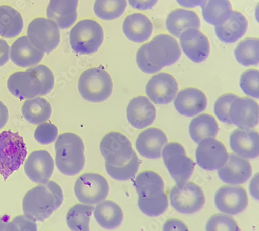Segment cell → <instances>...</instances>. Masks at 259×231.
<instances>
[{
  "label": "cell",
  "instance_id": "10",
  "mask_svg": "<svg viewBox=\"0 0 259 231\" xmlns=\"http://www.w3.org/2000/svg\"><path fill=\"white\" fill-rule=\"evenodd\" d=\"M74 192L79 202L93 206L107 198L109 185L107 179L99 174L86 173L77 179Z\"/></svg>",
  "mask_w": 259,
  "mask_h": 231
},
{
  "label": "cell",
  "instance_id": "47",
  "mask_svg": "<svg viewBox=\"0 0 259 231\" xmlns=\"http://www.w3.org/2000/svg\"><path fill=\"white\" fill-rule=\"evenodd\" d=\"M163 231H189L188 227L182 221L170 219L164 223Z\"/></svg>",
  "mask_w": 259,
  "mask_h": 231
},
{
  "label": "cell",
  "instance_id": "33",
  "mask_svg": "<svg viewBox=\"0 0 259 231\" xmlns=\"http://www.w3.org/2000/svg\"><path fill=\"white\" fill-rule=\"evenodd\" d=\"M22 115L29 124L39 125L50 119L52 110L47 100L40 97L28 99L22 107Z\"/></svg>",
  "mask_w": 259,
  "mask_h": 231
},
{
  "label": "cell",
  "instance_id": "21",
  "mask_svg": "<svg viewBox=\"0 0 259 231\" xmlns=\"http://www.w3.org/2000/svg\"><path fill=\"white\" fill-rule=\"evenodd\" d=\"M252 174L250 162L236 154L229 155L226 164L218 170L219 178L230 185L243 184Z\"/></svg>",
  "mask_w": 259,
  "mask_h": 231
},
{
  "label": "cell",
  "instance_id": "16",
  "mask_svg": "<svg viewBox=\"0 0 259 231\" xmlns=\"http://www.w3.org/2000/svg\"><path fill=\"white\" fill-rule=\"evenodd\" d=\"M180 44L189 59L196 63L205 61L210 53V44L207 36L199 30L190 28L180 36Z\"/></svg>",
  "mask_w": 259,
  "mask_h": 231
},
{
  "label": "cell",
  "instance_id": "50",
  "mask_svg": "<svg viewBox=\"0 0 259 231\" xmlns=\"http://www.w3.org/2000/svg\"><path fill=\"white\" fill-rule=\"evenodd\" d=\"M9 120V111L3 102L0 101V130L6 126Z\"/></svg>",
  "mask_w": 259,
  "mask_h": 231
},
{
  "label": "cell",
  "instance_id": "35",
  "mask_svg": "<svg viewBox=\"0 0 259 231\" xmlns=\"http://www.w3.org/2000/svg\"><path fill=\"white\" fill-rule=\"evenodd\" d=\"M94 207L88 204H75L68 211L66 221L72 231H90L91 216Z\"/></svg>",
  "mask_w": 259,
  "mask_h": 231
},
{
  "label": "cell",
  "instance_id": "4",
  "mask_svg": "<svg viewBox=\"0 0 259 231\" xmlns=\"http://www.w3.org/2000/svg\"><path fill=\"white\" fill-rule=\"evenodd\" d=\"M26 155V143L18 132L0 133V175L5 181L24 164Z\"/></svg>",
  "mask_w": 259,
  "mask_h": 231
},
{
  "label": "cell",
  "instance_id": "51",
  "mask_svg": "<svg viewBox=\"0 0 259 231\" xmlns=\"http://www.w3.org/2000/svg\"><path fill=\"white\" fill-rule=\"evenodd\" d=\"M249 189L251 196L258 200V175L256 174V176L253 178L249 185Z\"/></svg>",
  "mask_w": 259,
  "mask_h": 231
},
{
  "label": "cell",
  "instance_id": "13",
  "mask_svg": "<svg viewBox=\"0 0 259 231\" xmlns=\"http://www.w3.org/2000/svg\"><path fill=\"white\" fill-rule=\"evenodd\" d=\"M228 157L224 144L214 138H207L200 141L196 151L198 166L209 171L220 169L226 164Z\"/></svg>",
  "mask_w": 259,
  "mask_h": 231
},
{
  "label": "cell",
  "instance_id": "2",
  "mask_svg": "<svg viewBox=\"0 0 259 231\" xmlns=\"http://www.w3.org/2000/svg\"><path fill=\"white\" fill-rule=\"evenodd\" d=\"M134 187L139 196L138 205L144 214L158 217L167 211L169 202L164 181L156 172H141L134 181Z\"/></svg>",
  "mask_w": 259,
  "mask_h": 231
},
{
  "label": "cell",
  "instance_id": "5",
  "mask_svg": "<svg viewBox=\"0 0 259 231\" xmlns=\"http://www.w3.org/2000/svg\"><path fill=\"white\" fill-rule=\"evenodd\" d=\"M111 75L100 68H92L85 71L78 81L80 95L91 103H101L110 97L113 92Z\"/></svg>",
  "mask_w": 259,
  "mask_h": 231
},
{
  "label": "cell",
  "instance_id": "46",
  "mask_svg": "<svg viewBox=\"0 0 259 231\" xmlns=\"http://www.w3.org/2000/svg\"><path fill=\"white\" fill-rule=\"evenodd\" d=\"M128 1L134 9L140 11H145L155 7L158 0H128Z\"/></svg>",
  "mask_w": 259,
  "mask_h": 231
},
{
  "label": "cell",
  "instance_id": "39",
  "mask_svg": "<svg viewBox=\"0 0 259 231\" xmlns=\"http://www.w3.org/2000/svg\"><path fill=\"white\" fill-rule=\"evenodd\" d=\"M206 231H241V229L231 216L226 214H215L208 219Z\"/></svg>",
  "mask_w": 259,
  "mask_h": 231
},
{
  "label": "cell",
  "instance_id": "18",
  "mask_svg": "<svg viewBox=\"0 0 259 231\" xmlns=\"http://www.w3.org/2000/svg\"><path fill=\"white\" fill-rule=\"evenodd\" d=\"M258 103L251 98L238 97L230 106V120L240 129L251 130L258 126Z\"/></svg>",
  "mask_w": 259,
  "mask_h": 231
},
{
  "label": "cell",
  "instance_id": "3",
  "mask_svg": "<svg viewBox=\"0 0 259 231\" xmlns=\"http://www.w3.org/2000/svg\"><path fill=\"white\" fill-rule=\"evenodd\" d=\"M56 164L58 170L67 176H75L84 169L86 158L82 139L73 133L62 134L55 143Z\"/></svg>",
  "mask_w": 259,
  "mask_h": 231
},
{
  "label": "cell",
  "instance_id": "9",
  "mask_svg": "<svg viewBox=\"0 0 259 231\" xmlns=\"http://www.w3.org/2000/svg\"><path fill=\"white\" fill-rule=\"evenodd\" d=\"M100 150L105 163L115 167L127 164L134 153L131 142L118 132H109L104 136L100 142Z\"/></svg>",
  "mask_w": 259,
  "mask_h": 231
},
{
  "label": "cell",
  "instance_id": "48",
  "mask_svg": "<svg viewBox=\"0 0 259 231\" xmlns=\"http://www.w3.org/2000/svg\"><path fill=\"white\" fill-rule=\"evenodd\" d=\"M10 57V47L3 39H0V67L8 62Z\"/></svg>",
  "mask_w": 259,
  "mask_h": 231
},
{
  "label": "cell",
  "instance_id": "30",
  "mask_svg": "<svg viewBox=\"0 0 259 231\" xmlns=\"http://www.w3.org/2000/svg\"><path fill=\"white\" fill-rule=\"evenodd\" d=\"M94 215L98 224L107 230H113L120 226L124 217L120 206L110 200L98 204L94 208Z\"/></svg>",
  "mask_w": 259,
  "mask_h": 231
},
{
  "label": "cell",
  "instance_id": "17",
  "mask_svg": "<svg viewBox=\"0 0 259 231\" xmlns=\"http://www.w3.org/2000/svg\"><path fill=\"white\" fill-rule=\"evenodd\" d=\"M54 162L48 151H33L24 164V172L28 179L35 183L45 184L52 177Z\"/></svg>",
  "mask_w": 259,
  "mask_h": 231
},
{
  "label": "cell",
  "instance_id": "15",
  "mask_svg": "<svg viewBox=\"0 0 259 231\" xmlns=\"http://www.w3.org/2000/svg\"><path fill=\"white\" fill-rule=\"evenodd\" d=\"M178 90L177 81L171 75L165 73H160L151 78L146 86L147 96L153 103L158 105L171 103Z\"/></svg>",
  "mask_w": 259,
  "mask_h": 231
},
{
  "label": "cell",
  "instance_id": "42",
  "mask_svg": "<svg viewBox=\"0 0 259 231\" xmlns=\"http://www.w3.org/2000/svg\"><path fill=\"white\" fill-rule=\"evenodd\" d=\"M28 71L32 72L40 81L41 92L40 96H45L52 92L54 87V76L52 71L45 65H38L30 68Z\"/></svg>",
  "mask_w": 259,
  "mask_h": 231
},
{
  "label": "cell",
  "instance_id": "7",
  "mask_svg": "<svg viewBox=\"0 0 259 231\" xmlns=\"http://www.w3.org/2000/svg\"><path fill=\"white\" fill-rule=\"evenodd\" d=\"M162 156L177 185H182L188 182L192 177L195 164L192 159L187 156L184 147L178 143H167L162 150Z\"/></svg>",
  "mask_w": 259,
  "mask_h": 231
},
{
  "label": "cell",
  "instance_id": "19",
  "mask_svg": "<svg viewBox=\"0 0 259 231\" xmlns=\"http://www.w3.org/2000/svg\"><path fill=\"white\" fill-rule=\"evenodd\" d=\"M7 88L13 96L23 100L40 96L41 84L37 75L27 70L11 75L7 81Z\"/></svg>",
  "mask_w": 259,
  "mask_h": 231
},
{
  "label": "cell",
  "instance_id": "38",
  "mask_svg": "<svg viewBox=\"0 0 259 231\" xmlns=\"http://www.w3.org/2000/svg\"><path fill=\"white\" fill-rule=\"evenodd\" d=\"M139 160L136 153H133L130 162L120 167H115L105 163L108 175L117 181H124L132 179L139 169Z\"/></svg>",
  "mask_w": 259,
  "mask_h": 231
},
{
  "label": "cell",
  "instance_id": "12",
  "mask_svg": "<svg viewBox=\"0 0 259 231\" xmlns=\"http://www.w3.org/2000/svg\"><path fill=\"white\" fill-rule=\"evenodd\" d=\"M27 37L37 49L49 54L57 48L60 42L59 28L53 21L36 18L28 26Z\"/></svg>",
  "mask_w": 259,
  "mask_h": 231
},
{
  "label": "cell",
  "instance_id": "41",
  "mask_svg": "<svg viewBox=\"0 0 259 231\" xmlns=\"http://www.w3.org/2000/svg\"><path fill=\"white\" fill-rule=\"evenodd\" d=\"M239 96L233 94H226L215 102L214 113L217 118L225 124H232L230 118V109L232 102Z\"/></svg>",
  "mask_w": 259,
  "mask_h": 231
},
{
  "label": "cell",
  "instance_id": "44",
  "mask_svg": "<svg viewBox=\"0 0 259 231\" xmlns=\"http://www.w3.org/2000/svg\"><path fill=\"white\" fill-rule=\"evenodd\" d=\"M7 231H37V223L25 215H19L7 223Z\"/></svg>",
  "mask_w": 259,
  "mask_h": 231
},
{
  "label": "cell",
  "instance_id": "29",
  "mask_svg": "<svg viewBox=\"0 0 259 231\" xmlns=\"http://www.w3.org/2000/svg\"><path fill=\"white\" fill-rule=\"evenodd\" d=\"M166 25L169 33L179 38L180 36L190 28L199 29V17L192 11L177 9L172 11L167 17Z\"/></svg>",
  "mask_w": 259,
  "mask_h": 231
},
{
  "label": "cell",
  "instance_id": "24",
  "mask_svg": "<svg viewBox=\"0 0 259 231\" xmlns=\"http://www.w3.org/2000/svg\"><path fill=\"white\" fill-rule=\"evenodd\" d=\"M207 96L196 88H186L178 94L175 107L180 114L192 117L203 112L207 108Z\"/></svg>",
  "mask_w": 259,
  "mask_h": 231
},
{
  "label": "cell",
  "instance_id": "37",
  "mask_svg": "<svg viewBox=\"0 0 259 231\" xmlns=\"http://www.w3.org/2000/svg\"><path fill=\"white\" fill-rule=\"evenodd\" d=\"M234 56L237 62L245 66L258 64V39L247 38L239 43L234 49Z\"/></svg>",
  "mask_w": 259,
  "mask_h": 231
},
{
  "label": "cell",
  "instance_id": "27",
  "mask_svg": "<svg viewBox=\"0 0 259 231\" xmlns=\"http://www.w3.org/2000/svg\"><path fill=\"white\" fill-rule=\"evenodd\" d=\"M248 28V22L244 15L233 11L231 16L220 26H215L217 37L225 43H233L241 38Z\"/></svg>",
  "mask_w": 259,
  "mask_h": 231
},
{
  "label": "cell",
  "instance_id": "45",
  "mask_svg": "<svg viewBox=\"0 0 259 231\" xmlns=\"http://www.w3.org/2000/svg\"><path fill=\"white\" fill-rule=\"evenodd\" d=\"M146 44H144L140 47L136 54V63L138 67L143 73L147 74H154L161 71L162 68L156 67L149 61L146 56Z\"/></svg>",
  "mask_w": 259,
  "mask_h": 231
},
{
  "label": "cell",
  "instance_id": "28",
  "mask_svg": "<svg viewBox=\"0 0 259 231\" xmlns=\"http://www.w3.org/2000/svg\"><path fill=\"white\" fill-rule=\"evenodd\" d=\"M122 28L126 37L136 43L147 41L153 33L152 22L141 13H133L126 17Z\"/></svg>",
  "mask_w": 259,
  "mask_h": 231
},
{
  "label": "cell",
  "instance_id": "1",
  "mask_svg": "<svg viewBox=\"0 0 259 231\" xmlns=\"http://www.w3.org/2000/svg\"><path fill=\"white\" fill-rule=\"evenodd\" d=\"M63 192L52 181L37 185L26 193L22 201L24 215L35 221H44L61 206Z\"/></svg>",
  "mask_w": 259,
  "mask_h": 231
},
{
  "label": "cell",
  "instance_id": "32",
  "mask_svg": "<svg viewBox=\"0 0 259 231\" xmlns=\"http://www.w3.org/2000/svg\"><path fill=\"white\" fill-rule=\"evenodd\" d=\"M191 139L199 143L207 138H215L219 132V125L212 115L203 113L191 121L189 127Z\"/></svg>",
  "mask_w": 259,
  "mask_h": 231
},
{
  "label": "cell",
  "instance_id": "52",
  "mask_svg": "<svg viewBox=\"0 0 259 231\" xmlns=\"http://www.w3.org/2000/svg\"><path fill=\"white\" fill-rule=\"evenodd\" d=\"M7 222L0 220V231H7Z\"/></svg>",
  "mask_w": 259,
  "mask_h": 231
},
{
  "label": "cell",
  "instance_id": "26",
  "mask_svg": "<svg viewBox=\"0 0 259 231\" xmlns=\"http://www.w3.org/2000/svg\"><path fill=\"white\" fill-rule=\"evenodd\" d=\"M232 150L244 159H255L259 154V135L251 130L236 129L230 137Z\"/></svg>",
  "mask_w": 259,
  "mask_h": 231
},
{
  "label": "cell",
  "instance_id": "14",
  "mask_svg": "<svg viewBox=\"0 0 259 231\" xmlns=\"http://www.w3.org/2000/svg\"><path fill=\"white\" fill-rule=\"evenodd\" d=\"M214 203L218 210L229 215L245 211L248 205V196L241 186H222L215 192Z\"/></svg>",
  "mask_w": 259,
  "mask_h": 231
},
{
  "label": "cell",
  "instance_id": "25",
  "mask_svg": "<svg viewBox=\"0 0 259 231\" xmlns=\"http://www.w3.org/2000/svg\"><path fill=\"white\" fill-rule=\"evenodd\" d=\"M45 53L34 46L27 36L17 39L10 49L11 61L20 68L37 65L44 58Z\"/></svg>",
  "mask_w": 259,
  "mask_h": 231
},
{
  "label": "cell",
  "instance_id": "20",
  "mask_svg": "<svg viewBox=\"0 0 259 231\" xmlns=\"http://www.w3.org/2000/svg\"><path fill=\"white\" fill-rule=\"evenodd\" d=\"M167 143V136L162 130L151 128L139 134L136 139V147L141 156L156 160L162 157V150Z\"/></svg>",
  "mask_w": 259,
  "mask_h": 231
},
{
  "label": "cell",
  "instance_id": "11",
  "mask_svg": "<svg viewBox=\"0 0 259 231\" xmlns=\"http://www.w3.org/2000/svg\"><path fill=\"white\" fill-rule=\"evenodd\" d=\"M170 202L176 211L183 214L199 211L205 203V196L201 187L196 183L187 182L176 185L170 192Z\"/></svg>",
  "mask_w": 259,
  "mask_h": 231
},
{
  "label": "cell",
  "instance_id": "23",
  "mask_svg": "<svg viewBox=\"0 0 259 231\" xmlns=\"http://www.w3.org/2000/svg\"><path fill=\"white\" fill-rule=\"evenodd\" d=\"M79 0H49L47 16L61 29H68L77 19Z\"/></svg>",
  "mask_w": 259,
  "mask_h": 231
},
{
  "label": "cell",
  "instance_id": "6",
  "mask_svg": "<svg viewBox=\"0 0 259 231\" xmlns=\"http://www.w3.org/2000/svg\"><path fill=\"white\" fill-rule=\"evenodd\" d=\"M103 41V28L94 20L80 21L70 32V44L74 52L78 54H94L99 49Z\"/></svg>",
  "mask_w": 259,
  "mask_h": 231
},
{
  "label": "cell",
  "instance_id": "40",
  "mask_svg": "<svg viewBox=\"0 0 259 231\" xmlns=\"http://www.w3.org/2000/svg\"><path fill=\"white\" fill-rule=\"evenodd\" d=\"M259 72L258 70L249 69L244 72L240 79V87L243 92L251 97L258 98Z\"/></svg>",
  "mask_w": 259,
  "mask_h": 231
},
{
  "label": "cell",
  "instance_id": "43",
  "mask_svg": "<svg viewBox=\"0 0 259 231\" xmlns=\"http://www.w3.org/2000/svg\"><path fill=\"white\" fill-rule=\"evenodd\" d=\"M58 135V130L55 125L43 123L39 125L35 131V139L37 143L43 145H50L54 143Z\"/></svg>",
  "mask_w": 259,
  "mask_h": 231
},
{
  "label": "cell",
  "instance_id": "31",
  "mask_svg": "<svg viewBox=\"0 0 259 231\" xmlns=\"http://www.w3.org/2000/svg\"><path fill=\"white\" fill-rule=\"evenodd\" d=\"M23 18L16 9L7 5L0 6V36L12 39L22 33Z\"/></svg>",
  "mask_w": 259,
  "mask_h": 231
},
{
  "label": "cell",
  "instance_id": "22",
  "mask_svg": "<svg viewBox=\"0 0 259 231\" xmlns=\"http://www.w3.org/2000/svg\"><path fill=\"white\" fill-rule=\"evenodd\" d=\"M126 117L128 123L134 128H147L156 119V107L145 96H137L130 100L126 109Z\"/></svg>",
  "mask_w": 259,
  "mask_h": 231
},
{
  "label": "cell",
  "instance_id": "34",
  "mask_svg": "<svg viewBox=\"0 0 259 231\" xmlns=\"http://www.w3.org/2000/svg\"><path fill=\"white\" fill-rule=\"evenodd\" d=\"M202 10L205 22L214 26L224 24L233 11L229 0H207Z\"/></svg>",
  "mask_w": 259,
  "mask_h": 231
},
{
  "label": "cell",
  "instance_id": "49",
  "mask_svg": "<svg viewBox=\"0 0 259 231\" xmlns=\"http://www.w3.org/2000/svg\"><path fill=\"white\" fill-rule=\"evenodd\" d=\"M207 0H177V3L185 8H195V7H203Z\"/></svg>",
  "mask_w": 259,
  "mask_h": 231
},
{
  "label": "cell",
  "instance_id": "36",
  "mask_svg": "<svg viewBox=\"0 0 259 231\" xmlns=\"http://www.w3.org/2000/svg\"><path fill=\"white\" fill-rule=\"evenodd\" d=\"M126 7V0H96L94 11L98 18L111 21L120 18Z\"/></svg>",
  "mask_w": 259,
  "mask_h": 231
},
{
  "label": "cell",
  "instance_id": "8",
  "mask_svg": "<svg viewBox=\"0 0 259 231\" xmlns=\"http://www.w3.org/2000/svg\"><path fill=\"white\" fill-rule=\"evenodd\" d=\"M181 51L177 41L166 34L156 36L147 43L146 56L149 61L156 67H169L181 58Z\"/></svg>",
  "mask_w": 259,
  "mask_h": 231
}]
</instances>
